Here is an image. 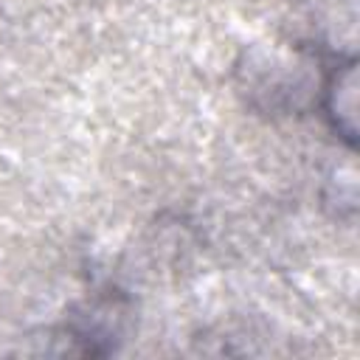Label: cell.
Instances as JSON below:
<instances>
[{
  "label": "cell",
  "instance_id": "cell-1",
  "mask_svg": "<svg viewBox=\"0 0 360 360\" xmlns=\"http://www.w3.org/2000/svg\"><path fill=\"white\" fill-rule=\"evenodd\" d=\"M129 323V304L121 295L101 292L73 312L62 326V340L70 354H110L124 340Z\"/></svg>",
  "mask_w": 360,
  "mask_h": 360
},
{
  "label": "cell",
  "instance_id": "cell-2",
  "mask_svg": "<svg viewBox=\"0 0 360 360\" xmlns=\"http://www.w3.org/2000/svg\"><path fill=\"white\" fill-rule=\"evenodd\" d=\"M354 59H346L332 68L326 84H323V107L332 121V127L346 138L349 146H354L357 138V112H354V96H357V70Z\"/></svg>",
  "mask_w": 360,
  "mask_h": 360
}]
</instances>
